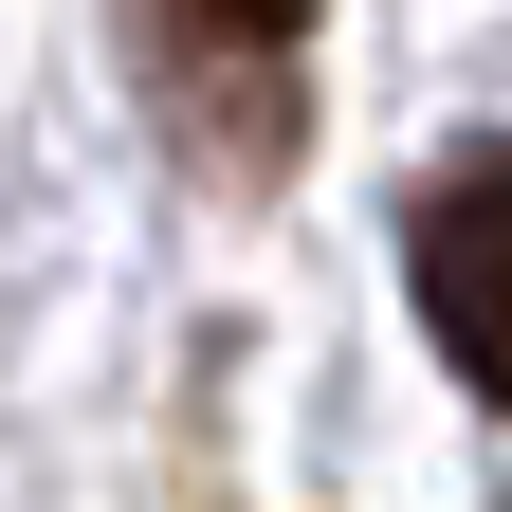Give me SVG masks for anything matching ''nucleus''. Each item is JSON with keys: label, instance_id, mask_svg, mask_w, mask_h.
Wrapping results in <instances>:
<instances>
[{"label": "nucleus", "instance_id": "nucleus-2", "mask_svg": "<svg viewBox=\"0 0 512 512\" xmlns=\"http://www.w3.org/2000/svg\"><path fill=\"white\" fill-rule=\"evenodd\" d=\"M165 19L202 37V55H293V37H311V0H165Z\"/></svg>", "mask_w": 512, "mask_h": 512}, {"label": "nucleus", "instance_id": "nucleus-1", "mask_svg": "<svg viewBox=\"0 0 512 512\" xmlns=\"http://www.w3.org/2000/svg\"><path fill=\"white\" fill-rule=\"evenodd\" d=\"M403 256H421L439 366H458L476 403H512V147H458V165H439L421 220H403Z\"/></svg>", "mask_w": 512, "mask_h": 512}]
</instances>
